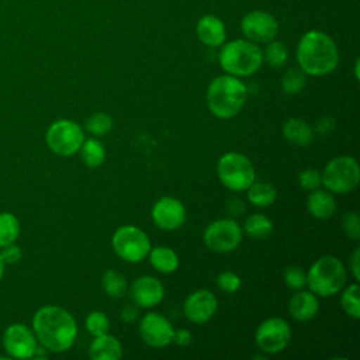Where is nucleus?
I'll use <instances>...</instances> for the list:
<instances>
[{"mask_svg": "<svg viewBox=\"0 0 360 360\" xmlns=\"http://www.w3.org/2000/svg\"><path fill=\"white\" fill-rule=\"evenodd\" d=\"M0 255H1V259H3L4 264H15L21 260L22 250L15 243H11V245H7V246L1 248Z\"/></svg>", "mask_w": 360, "mask_h": 360, "instance_id": "4c0bfd02", "label": "nucleus"}, {"mask_svg": "<svg viewBox=\"0 0 360 360\" xmlns=\"http://www.w3.org/2000/svg\"><path fill=\"white\" fill-rule=\"evenodd\" d=\"M217 174L219 181L232 191H245L256 180L250 159L239 152L224 153L218 159Z\"/></svg>", "mask_w": 360, "mask_h": 360, "instance_id": "423d86ee", "label": "nucleus"}, {"mask_svg": "<svg viewBox=\"0 0 360 360\" xmlns=\"http://www.w3.org/2000/svg\"><path fill=\"white\" fill-rule=\"evenodd\" d=\"M4 267H6V264H4L3 259H1V255H0V280H1L3 274H4Z\"/></svg>", "mask_w": 360, "mask_h": 360, "instance_id": "c03bdc74", "label": "nucleus"}, {"mask_svg": "<svg viewBox=\"0 0 360 360\" xmlns=\"http://www.w3.org/2000/svg\"><path fill=\"white\" fill-rule=\"evenodd\" d=\"M243 238V229L233 218L215 219L207 225L202 233L205 246L217 253L235 250Z\"/></svg>", "mask_w": 360, "mask_h": 360, "instance_id": "9d476101", "label": "nucleus"}, {"mask_svg": "<svg viewBox=\"0 0 360 360\" xmlns=\"http://www.w3.org/2000/svg\"><path fill=\"white\" fill-rule=\"evenodd\" d=\"M193 340V335L188 329H174V333H173V340L177 346H188Z\"/></svg>", "mask_w": 360, "mask_h": 360, "instance_id": "58836bf2", "label": "nucleus"}, {"mask_svg": "<svg viewBox=\"0 0 360 360\" xmlns=\"http://www.w3.org/2000/svg\"><path fill=\"white\" fill-rule=\"evenodd\" d=\"M262 53H263V60L274 69L284 66L288 59L287 46L283 42L274 41V39L267 42V45H266L264 51H262Z\"/></svg>", "mask_w": 360, "mask_h": 360, "instance_id": "c85d7f7f", "label": "nucleus"}, {"mask_svg": "<svg viewBox=\"0 0 360 360\" xmlns=\"http://www.w3.org/2000/svg\"><path fill=\"white\" fill-rule=\"evenodd\" d=\"M308 212L316 219H328L336 211L335 197L330 191L315 188L307 198Z\"/></svg>", "mask_w": 360, "mask_h": 360, "instance_id": "412c9836", "label": "nucleus"}, {"mask_svg": "<svg viewBox=\"0 0 360 360\" xmlns=\"http://www.w3.org/2000/svg\"><path fill=\"white\" fill-rule=\"evenodd\" d=\"M84 141L82 127L72 120L62 118L53 121L45 134L48 148L58 156L68 158L79 152Z\"/></svg>", "mask_w": 360, "mask_h": 360, "instance_id": "6e6552de", "label": "nucleus"}, {"mask_svg": "<svg viewBox=\"0 0 360 360\" xmlns=\"http://www.w3.org/2000/svg\"><path fill=\"white\" fill-rule=\"evenodd\" d=\"M131 301L139 308H152L165 298V287L153 276H141L129 285Z\"/></svg>", "mask_w": 360, "mask_h": 360, "instance_id": "f3484780", "label": "nucleus"}, {"mask_svg": "<svg viewBox=\"0 0 360 360\" xmlns=\"http://www.w3.org/2000/svg\"><path fill=\"white\" fill-rule=\"evenodd\" d=\"M248 201L259 208H266L271 205L277 198V191L274 186L264 181H253L248 188Z\"/></svg>", "mask_w": 360, "mask_h": 360, "instance_id": "b1692460", "label": "nucleus"}, {"mask_svg": "<svg viewBox=\"0 0 360 360\" xmlns=\"http://www.w3.org/2000/svg\"><path fill=\"white\" fill-rule=\"evenodd\" d=\"M318 311H319L318 297L311 291H304L301 288L288 301V312L295 321H300V322L309 321L316 316Z\"/></svg>", "mask_w": 360, "mask_h": 360, "instance_id": "6ab92c4d", "label": "nucleus"}, {"mask_svg": "<svg viewBox=\"0 0 360 360\" xmlns=\"http://www.w3.org/2000/svg\"><path fill=\"white\" fill-rule=\"evenodd\" d=\"M297 62L305 75H329L339 63L338 45L322 31H308L297 45Z\"/></svg>", "mask_w": 360, "mask_h": 360, "instance_id": "f03ea898", "label": "nucleus"}, {"mask_svg": "<svg viewBox=\"0 0 360 360\" xmlns=\"http://www.w3.org/2000/svg\"><path fill=\"white\" fill-rule=\"evenodd\" d=\"M111 245L115 255L128 263L142 262L152 248L148 235L134 225L120 226L112 235Z\"/></svg>", "mask_w": 360, "mask_h": 360, "instance_id": "1a4fd4ad", "label": "nucleus"}, {"mask_svg": "<svg viewBox=\"0 0 360 360\" xmlns=\"http://www.w3.org/2000/svg\"><path fill=\"white\" fill-rule=\"evenodd\" d=\"M315 129H316V132L321 134V135H329V134L335 129V121H333L332 118L323 117V118H321V120L316 122Z\"/></svg>", "mask_w": 360, "mask_h": 360, "instance_id": "ea45409f", "label": "nucleus"}, {"mask_svg": "<svg viewBox=\"0 0 360 360\" xmlns=\"http://www.w3.org/2000/svg\"><path fill=\"white\" fill-rule=\"evenodd\" d=\"M38 340L31 328L25 323H11L3 335V347L8 357L13 359H31L38 347Z\"/></svg>", "mask_w": 360, "mask_h": 360, "instance_id": "ddd939ff", "label": "nucleus"}, {"mask_svg": "<svg viewBox=\"0 0 360 360\" xmlns=\"http://www.w3.org/2000/svg\"><path fill=\"white\" fill-rule=\"evenodd\" d=\"M37 340L48 352H68L76 342L77 323L73 315L58 305H44L32 316Z\"/></svg>", "mask_w": 360, "mask_h": 360, "instance_id": "f257e3e1", "label": "nucleus"}, {"mask_svg": "<svg viewBox=\"0 0 360 360\" xmlns=\"http://www.w3.org/2000/svg\"><path fill=\"white\" fill-rule=\"evenodd\" d=\"M79 152L83 163L90 169H96L101 166L105 159V149L103 143L96 138L84 139Z\"/></svg>", "mask_w": 360, "mask_h": 360, "instance_id": "393cba45", "label": "nucleus"}, {"mask_svg": "<svg viewBox=\"0 0 360 360\" xmlns=\"http://www.w3.org/2000/svg\"><path fill=\"white\" fill-rule=\"evenodd\" d=\"M240 277L233 271H221L217 277V285L225 292H236L240 288Z\"/></svg>", "mask_w": 360, "mask_h": 360, "instance_id": "f704fd0d", "label": "nucleus"}, {"mask_svg": "<svg viewBox=\"0 0 360 360\" xmlns=\"http://www.w3.org/2000/svg\"><path fill=\"white\" fill-rule=\"evenodd\" d=\"M283 135L288 142L297 146H308L314 141V129L301 118L287 120L283 125Z\"/></svg>", "mask_w": 360, "mask_h": 360, "instance_id": "4be33fe9", "label": "nucleus"}, {"mask_svg": "<svg viewBox=\"0 0 360 360\" xmlns=\"http://www.w3.org/2000/svg\"><path fill=\"white\" fill-rule=\"evenodd\" d=\"M86 329L93 338L108 333L110 319L103 311H91L86 316Z\"/></svg>", "mask_w": 360, "mask_h": 360, "instance_id": "473e14b6", "label": "nucleus"}, {"mask_svg": "<svg viewBox=\"0 0 360 360\" xmlns=\"http://www.w3.org/2000/svg\"><path fill=\"white\" fill-rule=\"evenodd\" d=\"M139 315V311L136 308V305H125L122 309H121V319L127 323H131L134 322Z\"/></svg>", "mask_w": 360, "mask_h": 360, "instance_id": "37998d69", "label": "nucleus"}, {"mask_svg": "<svg viewBox=\"0 0 360 360\" xmlns=\"http://www.w3.org/2000/svg\"><path fill=\"white\" fill-rule=\"evenodd\" d=\"M84 127L91 135L101 136L112 129V118L105 112H94L86 120Z\"/></svg>", "mask_w": 360, "mask_h": 360, "instance_id": "2f4dec72", "label": "nucleus"}, {"mask_svg": "<svg viewBox=\"0 0 360 360\" xmlns=\"http://www.w3.org/2000/svg\"><path fill=\"white\" fill-rule=\"evenodd\" d=\"M360 288L359 284H350L349 287L345 288V291L340 295V305L343 308V311L353 319H359L360 318Z\"/></svg>", "mask_w": 360, "mask_h": 360, "instance_id": "c756f323", "label": "nucleus"}, {"mask_svg": "<svg viewBox=\"0 0 360 360\" xmlns=\"http://www.w3.org/2000/svg\"><path fill=\"white\" fill-rule=\"evenodd\" d=\"M255 340L262 352L267 354L280 353L291 340V328L283 318H269L257 326Z\"/></svg>", "mask_w": 360, "mask_h": 360, "instance_id": "9b49d317", "label": "nucleus"}, {"mask_svg": "<svg viewBox=\"0 0 360 360\" xmlns=\"http://www.w3.org/2000/svg\"><path fill=\"white\" fill-rule=\"evenodd\" d=\"M89 356L93 360H120L122 356L121 342L110 333L96 336L90 343Z\"/></svg>", "mask_w": 360, "mask_h": 360, "instance_id": "aec40b11", "label": "nucleus"}, {"mask_svg": "<svg viewBox=\"0 0 360 360\" xmlns=\"http://www.w3.org/2000/svg\"><path fill=\"white\" fill-rule=\"evenodd\" d=\"M322 184L332 194H346L360 181V167L352 156H336L323 169Z\"/></svg>", "mask_w": 360, "mask_h": 360, "instance_id": "0eeeda50", "label": "nucleus"}, {"mask_svg": "<svg viewBox=\"0 0 360 360\" xmlns=\"http://www.w3.org/2000/svg\"><path fill=\"white\" fill-rule=\"evenodd\" d=\"M354 70H356V79L359 80V60H356V65H354Z\"/></svg>", "mask_w": 360, "mask_h": 360, "instance_id": "a18cd8bd", "label": "nucleus"}, {"mask_svg": "<svg viewBox=\"0 0 360 360\" xmlns=\"http://www.w3.org/2000/svg\"><path fill=\"white\" fill-rule=\"evenodd\" d=\"M246 97V84L239 77L228 73L211 80L205 93L208 110L221 120L235 117L243 108Z\"/></svg>", "mask_w": 360, "mask_h": 360, "instance_id": "7ed1b4c3", "label": "nucleus"}, {"mask_svg": "<svg viewBox=\"0 0 360 360\" xmlns=\"http://www.w3.org/2000/svg\"><path fill=\"white\" fill-rule=\"evenodd\" d=\"M101 285L104 292L111 298H122L127 294L128 283L127 278L117 270H105L101 278Z\"/></svg>", "mask_w": 360, "mask_h": 360, "instance_id": "bb28decb", "label": "nucleus"}, {"mask_svg": "<svg viewBox=\"0 0 360 360\" xmlns=\"http://www.w3.org/2000/svg\"><path fill=\"white\" fill-rule=\"evenodd\" d=\"M197 38L210 48L221 46L226 39V30L222 20L215 15H202L195 27Z\"/></svg>", "mask_w": 360, "mask_h": 360, "instance_id": "a211bd4d", "label": "nucleus"}, {"mask_svg": "<svg viewBox=\"0 0 360 360\" xmlns=\"http://www.w3.org/2000/svg\"><path fill=\"white\" fill-rule=\"evenodd\" d=\"M174 328L170 321L158 312H148L139 321V335L152 347H165L173 340Z\"/></svg>", "mask_w": 360, "mask_h": 360, "instance_id": "4468645a", "label": "nucleus"}, {"mask_svg": "<svg viewBox=\"0 0 360 360\" xmlns=\"http://www.w3.org/2000/svg\"><path fill=\"white\" fill-rule=\"evenodd\" d=\"M307 83V75L297 68H291L288 69L283 77H281V89L285 94L294 96L298 94Z\"/></svg>", "mask_w": 360, "mask_h": 360, "instance_id": "7c9ffc66", "label": "nucleus"}, {"mask_svg": "<svg viewBox=\"0 0 360 360\" xmlns=\"http://www.w3.org/2000/svg\"><path fill=\"white\" fill-rule=\"evenodd\" d=\"M243 231L252 239H264L273 232V221L263 214H250L245 219Z\"/></svg>", "mask_w": 360, "mask_h": 360, "instance_id": "a878e982", "label": "nucleus"}, {"mask_svg": "<svg viewBox=\"0 0 360 360\" xmlns=\"http://www.w3.org/2000/svg\"><path fill=\"white\" fill-rule=\"evenodd\" d=\"M298 184L305 191H312L322 184V176L315 169H305L298 174Z\"/></svg>", "mask_w": 360, "mask_h": 360, "instance_id": "c9c22d12", "label": "nucleus"}, {"mask_svg": "<svg viewBox=\"0 0 360 360\" xmlns=\"http://www.w3.org/2000/svg\"><path fill=\"white\" fill-rule=\"evenodd\" d=\"M20 221L13 212H0V248L15 243L20 236Z\"/></svg>", "mask_w": 360, "mask_h": 360, "instance_id": "cd10ccee", "label": "nucleus"}, {"mask_svg": "<svg viewBox=\"0 0 360 360\" xmlns=\"http://www.w3.org/2000/svg\"><path fill=\"white\" fill-rule=\"evenodd\" d=\"M150 217L159 229L176 231L186 222L187 212L180 200L165 195L152 205Z\"/></svg>", "mask_w": 360, "mask_h": 360, "instance_id": "2eb2a0df", "label": "nucleus"}, {"mask_svg": "<svg viewBox=\"0 0 360 360\" xmlns=\"http://www.w3.org/2000/svg\"><path fill=\"white\" fill-rule=\"evenodd\" d=\"M226 210L229 212V215L232 217H239L242 215V212L245 211V204L242 200L239 198H231L226 204Z\"/></svg>", "mask_w": 360, "mask_h": 360, "instance_id": "a19ab883", "label": "nucleus"}, {"mask_svg": "<svg viewBox=\"0 0 360 360\" xmlns=\"http://www.w3.org/2000/svg\"><path fill=\"white\" fill-rule=\"evenodd\" d=\"M284 284L290 290H301L307 285V271L298 266H288L283 274Z\"/></svg>", "mask_w": 360, "mask_h": 360, "instance_id": "72a5a7b5", "label": "nucleus"}, {"mask_svg": "<svg viewBox=\"0 0 360 360\" xmlns=\"http://www.w3.org/2000/svg\"><path fill=\"white\" fill-rule=\"evenodd\" d=\"M218 59L225 73L236 77H248L260 69L263 53L255 42L248 39H233L225 45L222 44Z\"/></svg>", "mask_w": 360, "mask_h": 360, "instance_id": "20e7f679", "label": "nucleus"}, {"mask_svg": "<svg viewBox=\"0 0 360 360\" xmlns=\"http://www.w3.org/2000/svg\"><path fill=\"white\" fill-rule=\"evenodd\" d=\"M346 269L335 256H322L307 271V285L316 297H332L346 283Z\"/></svg>", "mask_w": 360, "mask_h": 360, "instance_id": "39448f33", "label": "nucleus"}, {"mask_svg": "<svg viewBox=\"0 0 360 360\" xmlns=\"http://www.w3.org/2000/svg\"><path fill=\"white\" fill-rule=\"evenodd\" d=\"M342 228L345 233L350 238L357 240L360 238V218L354 211H349L342 218Z\"/></svg>", "mask_w": 360, "mask_h": 360, "instance_id": "e433bc0d", "label": "nucleus"}, {"mask_svg": "<svg viewBox=\"0 0 360 360\" xmlns=\"http://www.w3.org/2000/svg\"><path fill=\"white\" fill-rule=\"evenodd\" d=\"M359 262H360V249L356 248L352 253V257H350V271H352L356 281L360 280V264H359Z\"/></svg>", "mask_w": 360, "mask_h": 360, "instance_id": "79ce46f5", "label": "nucleus"}, {"mask_svg": "<svg viewBox=\"0 0 360 360\" xmlns=\"http://www.w3.org/2000/svg\"><path fill=\"white\" fill-rule=\"evenodd\" d=\"M217 308L218 300L215 294L207 288L191 292L183 304L184 316L193 323L208 322L215 315Z\"/></svg>", "mask_w": 360, "mask_h": 360, "instance_id": "dca6fc26", "label": "nucleus"}, {"mask_svg": "<svg viewBox=\"0 0 360 360\" xmlns=\"http://www.w3.org/2000/svg\"><path fill=\"white\" fill-rule=\"evenodd\" d=\"M148 257H149L152 267L155 270H158L159 273H165V274L176 271L180 264L177 253L172 248H167V246L150 248Z\"/></svg>", "mask_w": 360, "mask_h": 360, "instance_id": "5701e85b", "label": "nucleus"}, {"mask_svg": "<svg viewBox=\"0 0 360 360\" xmlns=\"http://www.w3.org/2000/svg\"><path fill=\"white\" fill-rule=\"evenodd\" d=\"M240 30L248 41L257 45L267 44L277 37L278 22L270 13L253 10L243 15L240 21Z\"/></svg>", "mask_w": 360, "mask_h": 360, "instance_id": "f8f14e48", "label": "nucleus"}]
</instances>
